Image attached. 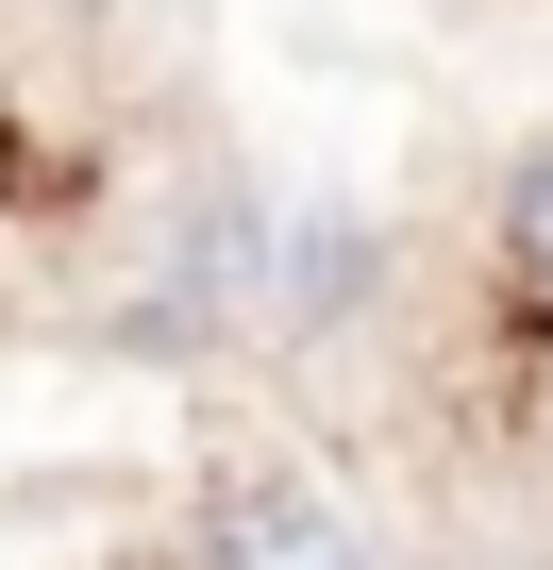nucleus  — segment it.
Masks as SVG:
<instances>
[{"mask_svg": "<svg viewBox=\"0 0 553 570\" xmlns=\"http://www.w3.org/2000/svg\"><path fill=\"white\" fill-rule=\"evenodd\" d=\"M201 570H386V553H369L353 503H319V487H218V503H201Z\"/></svg>", "mask_w": 553, "mask_h": 570, "instance_id": "nucleus-1", "label": "nucleus"}, {"mask_svg": "<svg viewBox=\"0 0 553 570\" xmlns=\"http://www.w3.org/2000/svg\"><path fill=\"white\" fill-rule=\"evenodd\" d=\"M486 252H503V285H520V303H553V135L503 168V202H486Z\"/></svg>", "mask_w": 553, "mask_h": 570, "instance_id": "nucleus-2", "label": "nucleus"}]
</instances>
